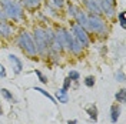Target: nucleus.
<instances>
[{
	"label": "nucleus",
	"instance_id": "obj_30",
	"mask_svg": "<svg viewBox=\"0 0 126 124\" xmlns=\"http://www.w3.org/2000/svg\"><path fill=\"white\" fill-rule=\"evenodd\" d=\"M3 114V107H1V101H0V116Z\"/></svg>",
	"mask_w": 126,
	"mask_h": 124
},
{
	"label": "nucleus",
	"instance_id": "obj_16",
	"mask_svg": "<svg viewBox=\"0 0 126 124\" xmlns=\"http://www.w3.org/2000/svg\"><path fill=\"white\" fill-rule=\"evenodd\" d=\"M115 99H116V101H118L119 104H123V103L126 101V90L125 88H120L119 91H116Z\"/></svg>",
	"mask_w": 126,
	"mask_h": 124
},
{
	"label": "nucleus",
	"instance_id": "obj_15",
	"mask_svg": "<svg viewBox=\"0 0 126 124\" xmlns=\"http://www.w3.org/2000/svg\"><path fill=\"white\" fill-rule=\"evenodd\" d=\"M0 93H1V97H3L4 100H7L9 103H16V99H15V96H13V93L9 91L7 88H1Z\"/></svg>",
	"mask_w": 126,
	"mask_h": 124
},
{
	"label": "nucleus",
	"instance_id": "obj_17",
	"mask_svg": "<svg viewBox=\"0 0 126 124\" xmlns=\"http://www.w3.org/2000/svg\"><path fill=\"white\" fill-rule=\"evenodd\" d=\"M56 10H57V9H56V7H53L52 4H49V3L46 4V13H47V14L53 16V17H59V13H57Z\"/></svg>",
	"mask_w": 126,
	"mask_h": 124
},
{
	"label": "nucleus",
	"instance_id": "obj_3",
	"mask_svg": "<svg viewBox=\"0 0 126 124\" xmlns=\"http://www.w3.org/2000/svg\"><path fill=\"white\" fill-rule=\"evenodd\" d=\"M16 44L19 46V49L23 51L24 54L30 59H36L37 57V49H36V44H34V40L32 37V34L29 31L22 30L17 37H16Z\"/></svg>",
	"mask_w": 126,
	"mask_h": 124
},
{
	"label": "nucleus",
	"instance_id": "obj_2",
	"mask_svg": "<svg viewBox=\"0 0 126 124\" xmlns=\"http://www.w3.org/2000/svg\"><path fill=\"white\" fill-rule=\"evenodd\" d=\"M33 40H34V44L37 49V54L47 59L50 54V43H49V37H47V31L45 27H34L33 29Z\"/></svg>",
	"mask_w": 126,
	"mask_h": 124
},
{
	"label": "nucleus",
	"instance_id": "obj_13",
	"mask_svg": "<svg viewBox=\"0 0 126 124\" xmlns=\"http://www.w3.org/2000/svg\"><path fill=\"white\" fill-rule=\"evenodd\" d=\"M56 100L59 101V103H62V104L69 103V94H67V90L59 88V90L56 91Z\"/></svg>",
	"mask_w": 126,
	"mask_h": 124
},
{
	"label": "nucleus",
	"instance_id": "obj_11",
	"mask_svg": "<svg viewBox=\"0 0 126 124\" xmlns=\"http://www.w3.org/2000/svg\"><path fill=\"white\" fill-rule=\"evenodd\" d=\"M22 6L29 12H36L42 6V0H22Z\"/></svg>",
	"mask_w": 126,
	"mask_h": 124
},
{
	"label": "nucleus",
	"instance_id": "obj_12",
	"mask_svg": "<svg viewBox=\"0 0 126 124\" xmlns=\"http://www.w3.org/2000/svg\"><path fill=\"white\" fill-rule=\"evenodd\" d=\"M119 117H120V106L119 104H113L110 107V121L113 124L118 123Z\"/></svg>",
	"mask_w": 126,
	"mask_h": 124
},
{
	"label": "nucleus",
	"instance_id": "obj_22",
	"mask_svg": "<svg viewBox=\"0 0 126 124\" xmlns=\"http://www.w3.org/2000/svg\"><path fill=\"white\" fill-rule=\"evenodd\" d=\"M115 78L119 83H125V73H123V70H119L118 73L115 74Z\"/></svg>",
	"mask_w": 126,
	"mask_h": 124
},
{
	"label": "nucleus",
	"instance_id": "obj_26",
	"mask_svg": "<svg viewBox=\"0 0 126 124\" xmlns=\"http://www.w3.org/2000/svg\"><path fill=\"white\" fill-rule=\"evenodd\" d=\"M6 77V67L0 63V78H4Z\"/></svg>",
	"mask_w": 126,
	"mask_h": 124
},
{
	"label": "nucleus",
	"instance_id": "obj_20",
	"mask_svg": "<svg viewBox=\"0 0 126 124\" xmlns=\"http://www.w3.org/2000/svg\"><path fill=\"white\" fill-rule=\"evenodd\" d=\"M34 74L39 77V80H40V83H42V84H47V77L42 73V71H40V70H34Z\"/></svg>",
	"mask_w": 126,
	"mask_h": 124
},
{
	"label": "nucleus",
	"instance_id": "obj_5",
	"mask_svg": "<svg viewBox=\"0 0 126 124\" xmlns=\"http://www.w3.org/2000/svg\"><path fill=\"white\" fill-rule=\"evenodd\" d=\"M70 33L73 34L75 40H78L79 43L82 44L83 49H86V47L90 46V43H92L90 36H89V33H87L86 29H85V27H82L80 24L72 22V24H70Z\"/></svg>",
	"mask_w": 126,
	"mask_h": 124
},
{
	"label": "nucleus",
	"instance_id": "obj_28",
	"mask_svg": "<svg viewBox=\"0 0 126 124\" xmlns=\"http://www.w3.org/2000/svg\"><path fill=\"white\" fill-rule=\"evenodd\" d=\"M102 1H106V3H110V4H115L116 6V0H102Z\"/></svg>",
	"mask_w": 126,
	"mask_h": 124
},
{
	"label": "nucleus",
	"instance_id": "obj_29",
	"mask_svg": "<svg viewBox=\"0 0 126 124\" xmlns=\"http://www.w3.org/2000/svg\"><path fill=\"white\" fill-rule=\"evenodd\" d=\"M67 124H78V120H69Z\"/></svg>",
	"mask_w": 126,
	"mask_h": 124
},
{
	"label": "nucleus",
	"instance_id": "obj_9",
	"mask_svg": "<svg viewBox=\"0 0 126 124\" xmlns=\"http://www.w3.org/2000/svg\"><path fill=\"white\" fill-rule=\"evenodd\" d=\"M0 37L6 40L13 37V27L9 22H0Z\"/></svg>",
	"mask_w": 126,
	"mask_h": 124
},
{
	"label": "nucleus",
	"instance_id": "obj_19",
	"mask_svg": "<svg viewBox=\"0 0 126 124\" xmlns=\"http://www.w3.org/2000/svg\"><path fill=\"white\" fill-rule=\"evenodd\" d=\"M67 77L70 78L72 81H78L79 78H80V73L76 71V70H70V71H69V74H67Z\"/></svg>",
	"mask_w": 126,
	"mask_h": 124
},
{
	"label": "nucleus",
	"instance_id": "obj_8",
	"mask_svg": "<svg viewBox=\"0 0 126 124\" xmlns=\"http://www.w3.org/2000/svg\"><path fill=\"white\" fill-rule=\"evenodd\" d=\"M7 59H9V62H10V64H12V67H13V74L19 76L22 73V70H23V62L16 54H9Z\"/></svg>",
	"mask_w": 126,
	"mask_h": 124
},
{
	"label": "nucleus",
	"instance_id": "obj_27",
	"mask_svg": "<svg viewBox=\"0 0 126 124\" xmlns=\"http://www.w3.org/2000/svg\"><path fill=\"white\" fill-rule=\"evenodd\" d=\"M9 19L6 17V14H4V12L1 10V7H0V22H7Z\"/></svg>",
	"mask_w": 126,
	"mask_h": 124
},
{
	"label": "nucleus",
	"instance_id": "obj_4",
	"mask_svg": "<svg viewBox=\"0 0 126 124\" xmlns=\"http://www.w3.org/2000/svg\"><path fill=\"white\" fill-rule=\"evenodd\" d=\"M85 29L87 30V33H93L97 36H106L109 33V26L108 22L103 19V16H96L90 13H87V22Z\"/></svg>",
	"mask_w": 126,
	"mask_h": 124
},
{
	"label": "nucleus",
	"instance_id": "obj_21",
	"mask_svg": "<svg viewBox=\"0 0 126 124\" xmlns=\"http://www.w3.org/2000/svg\"><path fill=\"white\" fill-rule=\"evenodd\" d=\"M118 20H119V23H120V26L125 29L126 27V20H125V12H120V13H118Z\"/></svg>",
	"mask_w": 126,
	"mask_h": 124
},
{
	"label": "nucleus",
	"instance_id": "obj_1",
	"mask_svg": "<svg viewBox=\"0 0 126 124\" xmlns=\"http://www.w3.org/2000/svg\"><path fill=\"white\" fill-rule=\"evenodd\" d=\"M0 7L4 12V14L9 20H13V22L19 23V22H23L26 19L23 6L17 0H0Z\"/></svg>",
	"mask_w": 126,
	"mask_h": 124
},
{
	"label": "nucleus",
	"instance_id": "obj_25",
	"mask_svg": "<svg viewBox=\"0 0 126 124\" xmlns=\"http://www.w3.org/2000/svg\"><path fill=\"white\" fill-rule=\"evenodd\" d=\"M70 86H72V80L69 77H66V78H64V81H63V87H62V88L69 90V88H70Z\"/></svg>",
	"mask_w": 126,
	"mask_h": 124
},
{
	"label": "nucleus",
	"instance_id": "obj_7",
	"mask_svg": "<svg viewBox=\"0 0 126 124\" xmlns=\"http://www.w3.org/2000/svg\"><path fill=\"white\" fill-rule=\"evenodd\" d=\"M82 3H83L85 9H86L90 14L103 16L102 10H100V7H99V3H97V0H82Z\"/></svg>",
	"mask_w": 126,
	"mask_h": 124
},
{
	"label": "nucleus",
	"instance_id": "obj_23",
	"mask_svg": "<svg viewBox=\"0 0 126 124\" xmlns=\"http://www.w3.org/2000/svg\"><path fill=\"white\" fill-rule=\"evenodd\" d=\"M52 4L56 9H63L64 4H66V0H52Z\"/></svg>",
	"mask_w": 126,
	"mask_h": 124
},
{
	"label": "nucleus",
	"instance_id": "obj_14",
	"mask_svg": "<svg viewBox=\"0 0 126 124\" xmlns=\"http://www.w3.org/2000/svg\"><path fill=\"white\" fill-rule=\"evenodd\" d=\"M86 113H87V116H89V118H90L93 123L97 121V114H99V111H97V107H96L94 104L87 106L86 107Z\"/></svg>",
	"mask_w": 126,
	"mask_h": 124
},
{
	"label": "nucleus",
	"instance_id": "obj_18",
	"mask_svg": "<svg viewBox=\"0 0 126 124\" xmlns=\"http://www.w3.org/2000/svg\"><path fill=\"white\" fill-rule=\"evenodd\" d=\"M33 90H36V91H39V93H42L43 96H46L47 99H49V100L52 101V103H55V104H56L55 97H52V96H50V94H49V93L46 91V90H43V88H40V87H33Z\"/></svg>",
	"mask_w": 126,
	"mask_h": 124
},
{
	"label": "nucleus",
	"instance_id": "obj_31",
	"mask_svg": "<svg viewBox=\"0 0 126 124\" xmlns=\"http://www.w3.org/2000/svg\"><path fill=\"white\" fill-rule=\"evenodd\" d=\"M17 1H22V0H17Z\"/></svg>",
	"mask_w": 126,
	"mask_h": 124
},
{
	"label": "nucleus",
	"instance_id": "obj_24",
	"mask_svg": "<svg viewBox=\"0 0 126 124\" xmlns=\"http://www.w3.org/2000/svg\"><path fill=\"white\" fill-rule=\"evenodd\" d=\"M85 86H86V87H93L94 86V77L93 76H87V77L85 78Z\"/></svg>",
	"mask_w": 126,
	"mask_h": 124
},
{
	"label": "nucleus",
	"instance_id": "obj_10",
	"mask_svg": "<svg viewBox=\"0 0 126 124\" xmlns=\"http://www.w3.org/2000/svg\"><path fill=\"white\" fill-rule=\"evenodd\" d=\"M73 22H75V23H78V24H80L82 27H86L87 13L83 10V9L78 7V9H76V12H75V14H73Z\"/></svg>",
	"mask_w": 126,
	"mask_h": 124
},
{
	"label": "nucleus",
	"instance_id": "obj_6",
	"mask_svg": "<svg viewBox=\"0 0 126 124\" xmlns=\"http://www.w3.org/2000/svg\"><path fill=\"white\" fill-rule=\"evenodd\" d=\"M55 31H56V34H57V37H59V40L62 41L63 49L70 53L72 47H73V43H75V37H73V34L70 33V30L60 26V27L55 29Z\"/></svg>",
	"mask_w": 126,
	"mask_h": 124
}]
</instances>
